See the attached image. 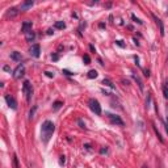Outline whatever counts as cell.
<instances>
[{"label": "cell", "instance_id": "cell-6", "mask_svg": "<svg viewBox=\"0 0 168 168\" xmlns=\"http://www.w3.org/2000/svg\"><path fill=\"white\" fill-rule=\"evenodd\" d=\"M40 54H41V47H40L38 43L32 45V47H30V55L34 56V58H38Z\"/></svg>", "mask_w": 168, "mask_h": 168}, {"label": "cell", "instance_id": "cell-22", "mask_svg": "<svg viewBox=\"0 0 168 168\" xmlns=\"http://www.w3.org/2000/svg\"><path fill=\"white\" fill-rule=\"evenodd\" d=\"M131 18H133V20H134V21H137V23H138V24H142V21H141V20H139V18H137V17H135V16H134V15H131Z\"/></svg>", "mask_w": 168, "mask_h": 168}, {"label": "cell", "instance_id": "cell-3", "mask_svg": "<svg viewBox=\"0 0 168 168\" xmlns=\"http://www.w3.org/2000/svg\"><path fill=\"white\" fill-rule=\"evenodd\" d=\"M88 105H90L91 110L95 113V114H97V116L101 114V105L96 99H91L90 101H88Z\"/></svg>", "mask_w": 168, "mask_h": 168}, {"label": "cell", "instance_id": "cell-20", "mask_svg": "<svg viewBox=\"0 0 168 168\" xmlns=\"http://www.w3.org/2000/svg\"><path fill=\"white\" fill-rule=\"evenodd\" d=\"M36 109H37V106H34L33 109L30 110V113H29V118H33V117H34V112H36Z\"/></svg>", "mask_w": 168, "mask_h": 168}, {"label": "cell", "instance_id": "cell-1", "mask_svg": "<svg viewBox=\"0 0 168 168\" xmlns=\"http://www.w3.org/2000/svg\"><path fill=\"white\" fill-rule=\"evenodd\" d=\"M54 131H55V125L51 121H45L42 123V128H41V139H42L43 143H47L50 141Z\"/></svg>", "mask_w": 168, "mask_h": 168}, {"label": "cell", "instance_id": "cell-23", "mask_svg": "<svg viewBox=\"0 0 168 168\" xmlns=\"http://www.w3.org/2000/svg\"><path fill=\"white\" fill-rule=\"evenodd\" d=\"M13 164H15V168H18V161H17V158H13Z\"/></svg>", "mask_w": 168, "mask_h": 168}, {"label": "cell", "instance_id": "cell-28", "mask_svg": "<svg viewBox=\"0 0 168 168\" xmlns=\"http://www.w3.org/2000/svg\"><path fill=\"white\" fill-rule=\"evenodd\" d=\"M100 153H101V154H106V153H108V148H106V147H105V148H101Z\"/></svg>", "mask_w": 168, "mask_h": 168}, {"label": "cell", "instance_id": "cell-29", "mask_svg": "<svg viewBox=\"0 0 168 168\" xmlns=\"http://www.w3.org/2000/svg\"><path fill=\"white\" fill-rule=\"evenodd\" d=\"M51 58L54 59V61H58V58H59V56L56 55V54H54V55H51Z\"/></svg>", "mask_w": 168, "mask_h": 168}, {"label": "cell", "instance_id": "cell-24", "mask_svg": "<svg viewBox=\"0 0 168 168\" xmlns=\"http://www.w3.org/2000/svg\"><path fill=\"white\" fill-rule=\"evenodd\" d=\"M45 74H46V76H49V78H53V76H54V74H53V72H49V71H46Z\"/></svg>", "mask_w": 168, "mask_h": 168}, {"label": "cell", "instance_id": "cell-15", "mask_svg": "<svg viewBox=\"0 0 168 168\" xmlns=\"http://www.w3.org/2000/svg\"><path fill=\"white\" fill-rule=\"evenodd\" d=\"M97 75H99V74H97L96 70H91V71L88 72V78H90V79H95V78H97Z\"/></svg>", "mask_w": 168, "mask_h": 168}, {"label": "cell", "instance_id": "cell-25", "mask_svg": "<svg viewBox=\"0 0 168 168\" xmlns=\"http://www.w3.org/2000/svg\"><path fill=\"white\" fill-rule=\"evenodd\" d=\"M116 43H117L118 46H121V47H125V45L122 43V41H116Z\"/></svg>", "mask_w": 168, "mask_h": 168}, {"label": "cell", "instance_id": "cell-17", "mask_svg": "<svg viewBox=\"0 0 168 168\" xmlns=\"http://www.w3.org/2000/svg\"><path fill=\"white\" fill-rule=\"evenodd\" d=\"M62 105H63V103H62V101H55V103L53 104V109H54V110H58V109H59V108H61Z\"/></svg>", "mask_w": 168, "mask_h": 168}, {"label": "cell", "instance_id": "cell-7", "mask_svg": "<svg viewBox=\"0 0 168 168\" xmlns=\"http://www.w3.org/2000/svg\"><path fill=\"white\" fill-rule=\"evenodd\" d=\"M5 101H7L8 106L11 108V109H13V110L17 109V103H16V100H15L12 96H9V95H7V96H5Z\"/></svg>", "mask_w": 168, "mask_h": 168}, {"label": "cell", "instance_id": "cell-32", "mask_svg": "<svg viewBox=\"0 0 168 168\" xmlns=\"http://www.w3.org/2000/svg\"><path fill=\"white\" fill-rule=\"evenodd\" d=\"M63 72H65L66 75H72V74H71V72H70V71H67V70H65V71H63Z\"/></svg>", "mask_w": 168, "mask_h": 168}, {"label": "cell", "instance_id": "cell-14", "mask_svg": "<svg viewBox=\"0 0 168 168\" xmlns=\"http://www.w3.org/2000/svg\"><path fill=\"white\" fill-rule=\"evenodd\" d=\"M133 78H134V80L138 83L139 88H141V91H142V90H143V83H142V80L139 79V76H138V75H135V74H133Z\"/></svg>", "mask_w": 168, "mask_h": 168}, {"label": "cell", "instance_id": "cell-31", "mask_svg": "<svg viewBox=\"0 0 168 168\" xmlns=\"http://www.w3.org/2000/svg\"><path fill=\"white\" fill-rule=\"evenodd\" d=\"M145 75H146V76H150V72H148V70H146V71H145Z\"/></svg>", "mask_w": 168, "mask_h": 168}, {"label": "cell", "instance_id": "cell-19", "mask_svg": "<svg viewBox=\"0 0 168 168\" xmlns=\"http://www.w3.org/2000/svg\"><path fill=\"white\" fill-rule=\"evenodd\" d=\"M103 84H105V85H108V87H110V88H114V85H113V83H112L110 80H108V79H104Z\"/></svg>", "mask_w": 168, "mask_h": 168}, {"label": "cell", "instance_id": "cell-13", "mask_svg": "<svg viewBox=\"0 0 168 168\" xmlns=\"http://www.w3.org/2000/svg\"><path fill=\"white\" fill-rule=\"evenodd\" d=\"M36 38V34H34V32H29V33L25 34V40L28 41V42H32V41H34Z\"/></svg>", "mask_w": 168, "mask_h": 168}, {"label": "cell", "instance_id": "cell-10", "mask_svg": "<svg viewBox=\"0 0 168 168\" xmlns=\"http://www.w3.org/2000/svg\"><path fill=\"white\" fill-rule=\"evenodd\" d=\"M33 4H34L33 0H28V1H24L23 4L20 5V9H21V11H26V9H28V8H30Z\"/></svg>", "mask_w": 168, "mask_h": 168}, {"label": "cell", "instance_id": "cell-16", "mask_svg": "<svg viewBox=\"0 0 168 168\" xmlns=\"http://www.w3.org/2000/svg\"><path fill=\"white\" fill-rule=\"evenodd\" d=\"M55 28H56V29H65L66 24L63 23V21H56V23H55Z\"/></svg>", "mask_w": 168, "mask_h": 168}, {"label": "cell", "instance_id": "cell-18", "mask_svg": "<svg viewBox=\"0 0 168 168\" xmlns=\"http://www.w3.org/2000/svg\"><path fill=\"white\" fill-rule=\"evenodd\" d=\"M163 93H164V97L168 100V79H167L166 85H164V88H163Z\"/></svg>", "mask_w": 168, "mask_h": 168}, {"label": "cell", "instance_id": "cell-11", "mask_svg": "<svg viewBox=\"0 0 168 168\" xmlns=\"http://www.w3.org/2000/svg\"><path fill=\"white\" fill-rule=\"evenodd\" d=\"M11 58L13 59V61H16V62H21V61H23V55H21V53H18V51L11 53Z\"/></svg>", "mask_w": 168, "mask_h": 168}, {"label": "cell", "instance_id": "cell-12", "mask_svg": "<svg viewBox=\"0 0 168 168\" xmlns=\"http://www.w3.org/2000/svg\"><path fill=\"white\" fill-rule=\"evenodd\" d=\"M153 18L155 20V23H156L158 25H159L160 34H161V36H164V26H163V24H161V20H160V18H158V17H156V16H155V15H153Z\"/></svg>", "mask_w": 168, "mask_h": 168}, {"label": "cell", "instance_id": "cell-26", "mask_svg": "<svg viewBox=\"0 0 168 168\" xmlns=\"http://www.w3.org/2000/svg\"><path fill=\"white\" fill-rule=\"evenodd\" d=\"M79 125H80V128H85V123H83V121H81V120H79Z\"/></svg>", "mask_w": 168, "mask_h": 168}, {"label": "cell", "instance_id": "cell-2", "mask_svg": "<svg viewBox=\"0 0 168 168\" xmlns=\"http://www.w3.org/2000/svg\"><path fill=\"white\" fill-rule=\"evenodd\" d=\"M23 92L26 97V101H30L32 100V96H33V87H32L30 81L25 80L24 84H23Z\"/></svg>", "mask_w": 168, "mask_h": 168}, {"label": "cell", "instance_id": "cell-9", "mask_svg": "<svg viewBox=\"0 0 168 168\" xmlns=\"http://www.w3.org/2000/svg\"><path fill=\"white\" fill-rule=\"evenodd\" d=\"M18 15V11H17V8H9L8 11H7V13H5V17L9 18V17H16V16Z\"/></svg>", "mask_w": 168, "mask_h": 168}, {"label": "cell", "instance_id": "cell-21", "mask_svg": "<svg viewBox=\"0 0 168 168\" xmlns=\"http://www.w3.org/2000/svg\"><path fill=\"white\" fill-rule=\"evenodd\" d=\"M84 62H85V65H90V62H91L90 55H87V54H85V55H84Z\"/></svg>", "mask_w": 168, "mask_h": 168}, {"label": "cell", "instance_id": "cell-4", "mask_svg": "<svg viewBox=\"0 0 168 168\" xmlns=\"http://www.w3.org/2000/svg\"><path fill=\"white\" fill-rule=\"evenodd\" d=\"M106 116H108V118H109L110 123H113V125H118V126H123V121L120 118V116L112 114V113H106Z\"/></svg>", "mask_w": 168, "mask_h": 168}, {"label": "cell", "instance_id": "cell-30", "mask_svg": "<svg viewBox=\"0 0 168 168\" xmlns=\"http://www.w3.org/2000/svg\"><path fill=\"white\" fill-rule=\"evenodd\" d=\"M53 33H54V32H53V29H49V30H47V34H49V36H51Z\"/></svg>", "mask_w": 168, "mask_h": 168}, {"label": "cell", "instance_id": "cell-27", "mask_svg": "<svg viewBox=\"0 0 168 168\" xmlns=\"http://www.w3.org/2000/svg\"><path fill=\"white\" fill-rule=\"evenodd\" d=\"M164 125H166V130H167V134H168V118H166V121H164Z\"/></svg>", "mask_w": 168, "mask_h": 168}, {"label": "cell", "instance_id": "cell-8", "mask_svg": "<svg viewBox=\"0 0 168 168\" xmlns=\"http://www.w3.org/2000/svg\"><path fill=\"white\" fill-rule=\"evenodd\" d=\"M32 21H24V24H23V26H21V32L23 33H29V32H32Z\"/></svg>", "mask_w": 168, "mask_h": 168}, {"label": "cell", "instance_id": "cell-5", "mask_svg": "<svg viewBox=\"0 0 168 168\" xmlns=\"http://www.w3.org/2000/svg\"><path fill=\"white\" fill-rule=\"evenodd\" d=\"M24 74H25V67H24V65H18L17 67H16L15 72H13V78H15V79H20L21 76H24Z\"/></svg>", "mask_w": 168, "mask_h": 168}, {"label": "cell", "instance_id": "cell-33", "mask_svg": "<svg viewBox=\"0 0 168 168\" xmlns=\"http://www.w3.org/2000/svg\"><path fill=\"white\" fill-rule=\"evenodd\" d=\"M142 168H150V167H148V166H147V164H145V166H143V167H142Z\"/></svg>", "mask_w": 168, "mask_h": 168}]
</instances>
